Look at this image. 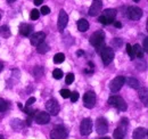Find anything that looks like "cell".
<instances>
[{
    "mask_svg": "<svg viewBox=\"0 0 148 139\" xmlns=\"http://www.w3.org/2000/svg\"><path fill=\"white\" fill-rule=\"evenodd\" d=\"M104 41H105V33L103 31H96L93 32L90 39H89V42L90 45L96 47V49H100L104 47Z\"/></svg>",
    "mask_w": 148,
    "mask_h": 139,
    "instance_id": "6da1fadb",
    "label": "cell"
},
{
    "mask_svg": "<svg viewBox=\"0 0 148 139\" xmlns=\"http://www.w3.org/2000/svg\"><path fill=\"white\" fill-rule=\"evenodd\" d=\"M108 104L113 106V107H115V108H117L120 112H125L127 108H128V105L125 103V100L120 96H112V97H110L108 98Z\"/></svg>",
    "mask_w": 148,
    "mask_h": 139,
    "instance_id": "7a4b0ae2",
    "label": "cell"
},
{
    "mask_svg": "<svg viewBox=\"0 0 148 139\" xmlns=\"http://www.w3.org/2000/svg\"><path fill=\"white\" fill-rule=\"evenodd\" d=\"M100 56H101V61H103L104 65H110L113 62V59H114V50H113V48L104 46L100 49Z\"/></svg>",
    "mask_w": 148,
    "mask_h": 139,
    "instance_id": "3957f363",
    "label": "cell"
},
{
    "mask_svg": "<svg viewBox=\"0 0 148 139\" xmlns=\"http://www.w3.org/2000/svg\"><path fill=\"white\" fill-rule=\"evenodd\" d=\"M124 83H125V78L122 76V75H119V76L114 78L111 81L110 89H111L112 92H117V91H120L122 89V87L124 86Z\"/></svg>",
    "mask_w": 148,
    "mask_h": 139,
    "instance_id": "277c9868",
    "label": "cell"
},
{
    "mask_svg": "<svg viewBox=\"0 0 148 139\" xmlns=\"http://www.w3.org/2000/svg\"><path fill=\"white\" fill-rule=\"evenodd\" d=\"M67 130L65 127L63 125H56L54 128V130L51 131L50 138L51 139H66L67 137Z\"/></svg>",
    "mask_w": 148,
    "mask_h": 139,
    "instance_id": "5b68a950",
    "label": "cell"
},
{
    "mask_svg": "<svg viewBox=\"0 0 148 139\" xmlns=\"http://www.w3.org/2000/svg\"><path fill=\"white\" fill-rule=\"evenodd\" d=\"M92 131V121L91 119H83L80 125V132L82 136H88Z\"/></svg>",
    "mask_w": 148,
    "mask_h": 139,
    "instance_id": "8992f818",
    "label": "cell"
},
{
    "mask_svg": "<svg viewBox=\"0 0 148 139\" xmlns=\"http://www.w3.org/2000/svg\"><path fill=\"white\" fill-rule=\"evenodd\" d=\"M83 105L87 108H93L96 105V94L93 91H87L83 96Z\"/></svg>",
    "mask_w": 148,
    "mask_h": 139,
    "instance_id": "52a82bcc",
    "label": "cell"
},
{
    "mask_svg": "<svg viewBox=\"0 0 148 139\" xmlns=\"http://www.w3.org/2000/svg\"><path fill=\"white\" fill-rule=\"evenodd\" d=\"M143 9H140L137 6H131L128 8V17L132 21H138L143 17Z\"/></svg>",
    "mask_w": 148,
    "mask_h": 139,
    "instance_id": "ba28073f",
    "label": "cell"
},
{
    "mask_svg": "<svg viewBox=\"0 0 148 139\" xmlns=\"http://www.w3.org/2000/svg\"><path fill=\"white\" fill-rule=\"evenodd\" d=\"M96 130H97V132L99 135L107 133V131H108V124H107L106 119H104V118L97 119V121H96Z\"/></svg>",
    "mask_w": 148,
    "mask_h": 139,
    "instance_id": "9c48e42d",
    "label": "cell"
},
{
    "mask_svg": "<svg viewBox=\"0 0 148 139\" xmlns=\"http://www.w3.org/2000/svg\"><path fill=\"white\" fill-rule=\"evenodd\" d=\"M46 108L49 112V114H51V115H57L59 113V109H60L59 104L56 99H49L46 103Z\"/></svg>",
    "mask_w": 148,
    "mask_h": 139,
    "instance_id": "30bf717a",
    "label": "cell"
},
{
    "mask_svg": "<svg viewBox=\"0 0 148 139\" xmlns=\"http://www.w3.org/2000/svg\"><path fill=\"white\" fill-rule=\"evenodd\" d=\"M67 22H69V16L66 14V12L64 9H62L59 12V15H58V23H57V26H58V30L62 32L66 25H67Z\"/></svg>",
    "mask_w": 148,
    "mask_h": 139,
    "instance_id": "8fae6325",
    "label": "cell"
},
{
    "mask_svg": "<svg viewBox=\"0 0 148 139\" xmlns=\"http://www.w3.org/2000/svg\"><path fill=\"white\" fill-rule=\"evenodd\" d=\"M101 8H103V1L101 0H93L90 8H89V15L92 17L97 16L101 12Z\"/></svg>",
    "mask_w": 148,
    "mask_h": 139,
    "instance_id": "7c38bea8",
    "label": "cell"
},
{
    "mask_svg": "<svg viewBox=\"0 0 148 139\" xmlns=\"http://www.w3.org/2000/svg\"><path fill=\"white\" fill-rule=\"evenodd\" d=\"M45 39H46V33H45V32H37V33L31 35L30 41H31V45H32V46L38 47L40 43L45 42Z\"/></svg>",
    "mask_w": 148,
    "mask_h": 139,
    "instance_id": "4fadbf2b",
    "label": "cell"
},
{
    "mask_svg": "<svg viewBox=\"0 0 148 139\" xmlns=\"http://www.w3.org/2000/svg\"><path fill=\"white\" fill-rule=\"evenodd\" d=\"M50 121V114L47 112H39L36 115V122L38 124H47Z\"/></svg>",
    "mask_w": 148,
    "mask_h": 139,
    "instance_id": "5bb4252c",
    "label": "cell"
},
{
    "mask_svg": "<svg viewBox=\"0 0 148 139\" xmlns=\"http://www.w3.org/2000/svg\"><path fill=\"white\" fill-rule=\"evenodd\" d=\"M33 32V26L31 24H27V23H22L19 25V33L24 36H27V35H31V33Z\"/></svg>",
    "mask_w": 148,
    "mask_h": 139,
    "instance_id": "9a60e30c",
    "label": "cell"
},
{
    "mask_svg": "<svg viewBox=\"0 0 148 139\" xmlns=\"http://www.w3.org/2000/svg\"><path fill=\"white\" fill-rule=\"evenodd\" d=\"M125 133H127L125 127H123L122 124H120V125L115 129V131H114L113 136H114V138L115 139H123L124 138V136H125Z\"/></svg>",
    "mask_w": 148,
    "mask_h": 139,
    "instance_id": "2e32d148",
    "label": "cell"
},
{
    "mask_svg": "<svg viewBox=\"0 0 148 139\" xmlns=\"http://www.w3.org/2000/svg\"><path fill=\"white\" fill-rule=\"evenodd\" d=\"M146 136H147V130L145 128H137L132 133L133 139H144Z\"/></svg>",
    "mask_w": 148,
    "mask_h": 139,
    "instance_id": "e0dca14e",
    "label": "cell"
},
{
    "mask_svg": "<svg viewBox=\"0 0 148 139\" xmlns=\"http://www.w3.org/2000/svg\"><path fill=\"white\" fill-rule=\"evenodd\" d=\"M103 16L105 18H107L111 23H113V21L116 17V9H113V8H108L106 10H104L103 13Z\"/></svg>",
    "mask_w": 148,
    "mask_h": 139,
    "instance_id": "ac0fdd59",
    "label": "cell"
},
{
    "mask_svg": "<svg viewBox=\"0 0 148 139\" xmlns=\"http://www.w3.org/2000/svg\"><path fill=\"white\" fill-rule=\"evenodd\" d=\"M77 29L80 32H86L89 29V22L84 18H81L77 21Z\"/></svg>",
    "mask_w": 148,
    "mask_h": 139,
    "instance_id": "d6986e66",
    "label": "cell"
},
{
    "mask_svg": "<svg viewBox=\"0 0 148 139\" xmlns=\"http://www.w3.org/2000/svg\"><path fill=\"white\" fill-rule=\"evenodd\" d=\"M132 50H133V55L134 57L137 58H143L144 57V50H143V47L138 43H136L133 47H132Z\"/></svg>",
    "mask_w": 148,
    "mask_h": 139,
    "instance_id": "ffe728a7",
    "label": "cell"
},
{
    "mask_svg": "<svg viewBox=\"0 0 148 139\" xmlns=\"http://www.w3.org/2000/svg\"><path fill=\"white\" fill-rule=\"evenodd\" d=\"M139 97H140V100L144 103V105H145V106H147L148 94H147V89H146V88H143V89H140V90H139Z\"/></svg>",
    "mask_w": 148,
    "mask_h": 139,
    "instance_id": "44dd1931",
    "label": "cell"
},
{
    "mask_svg": "<svg viewBox=\"0 0 148 139\" xmlns=\"http://www.w3.org/2000/svg\"><path fill=\"white\" fill-rule=\"evenodd\" d=\"M125 81L128 82L129 87L133 88V89H138V88L140 87V82L136 78H128V79H125Z\"/></svg>",
    "mask_w": 148,
    "mask_h": 139,
    "instance_id": "7402d4cb",
    "label": "cell"
},
{
    "mask_svg": "<svg viewBox=\"0 0 148 139\" xmlns=\"http://www.w3.org/2000/svg\"><path fill=\"white\" fill-rule=\"evenodd\" d=\"M10 124H12V128H13V129H15V130H17V131H19V130L22 129V127L24 125V123L21 121L19 119H14Z\"/></svg>",
    "mask_w": 148,
    "mask_h": 139,
    "instance_id": "603a6c76",
    "label": "cell"
},
{
    "mask_svg": "<svg viewBox=\"0 0 148 139\" xmlns=\"http://www.w3.org/2000/svg\"><path fill=\"white\" fill-rule=\"evenodd\" d=\"M0 35H1L2 38H8V36H10V30H9V28H8L7 25L0 26Z\"/></svg>",
    "mask_w": 148,
    "mask_h": 139,
    "instance_id": "cb8c5ba5",
    "label": "cell"
},
{
    "mask_svg": "<svg viewBox=\"0 0 148 139\" xmlns=\"http://www.w3.org/2000/svg\"><path fill=\"white\" fill-rule=\"evenodd\" d=\"M48 50H49V46H48L47 43H45V42L40 43L37 48V52H39V54H46Z\"/></svg>",
    "mask_w": 148,
    "mask_h": 139,
    "instance_id": "d4e9b609",
    "label": "cell"
},
{
    "mask_svg": "<svg viewBox=\"0 0 148 139\" xmlns=\"http://www.w3.org/2000/svg\"><path fill=\"white\" fill-rule=\"evenodd\" d=\"M64 59H65V55L63 52H58V54H56L55 57H54V63L55 64H60V63L64 62Z\"/></svg>",
    "mask_w": 148,
    "mask_h": 139,
    "instance_id": "484cf974",
    "label": "cell"
},
{
    "mask_svg": "<svg viewBox=\"0 0 148 139\" xmlns=\"http://www.w3.org/2000/svg\"><path fill=\"white\" fill-rule=\"evenodd\" d=\"M53 75H54V78L56 80H60L63 78V71L60 69H55L54 72H53Z\"/></svg>",
    "mask_w": 148,
    "mask_h": 139,
    "instance_id": "4316f807",
    "label": "cell"
},
{
    "mask_svg": "<svg viewBox=\"0 0 148 139\" xmlns=\"http://www.w3.org/2000/svg\"><path fill=\"white\" fill-rule=\"evenodd\" d=\"M73 81H74V74L73 73H69L66 75V78H65L66 85H71V83H73Z\"/></svg>",
    "mask_w": 148,
    "mask_h": 139,
    "instance_id": "83f0119b",
    "label": "cell"
},
{
    "mask_svg": "<svg viewBox=\"0 0 148 139\" xmlns=\"http://www.w3.org/2000/svg\"><path fill=\"white\" fill-rule=\"evenodd\" d=\"M59 94H60V96H62L63 98H70V95H71V91H70L69 89H62Z\"/></svg>",
    "mask_w": 148,
    "mask_h": 139,
    "instance_id": "f1b7e54d",
    "label": "cell"
},
{
    "mask_svg": "<svg viewBox=\"0 0 148 139\" xmlns=\"http://www.w3.org/2000/svg\"><path fill=\"white\" fill-rule=\"evenodd\" d=\"M40 16V12L38 10V9H33V10H31V14H30V17L32 18V19H38Z\"/></svg>",
    "mask_w": 148,
    "mask_h": 139,
    "instance_id": "f546056e",
    "label": "cell"
},
{
    "mask_svg": "<svg viewBox=\"0 0 148 139\" xmlns=\"http://www.w3.org/2000/svg\"><path fill=\"white\" fill-rule=\"evenodd\" d=\"M8 105L6 103V100H3L2 98H0V112H5L7 109Z\"/></svg>",
    "mask_w": 148,
    "mask_h": 139,
    "instance_id": "4dcf8cb0",
    "label": "cell"
},
{
    "mask_svg": "<svg viewBox=\"0 0 148 139\" xmlns=\"http://www.w3.org/2000/svg\"><path fill=\"white\" fill-rule=\"evenodd\" d=\"M70 98H71V102H72V103H75V102L79 99V92H76V91H73V92H71V95H70Z\"/></svg>",
    "mask_w": 148,
    "mask_h": 139,
    "instance_id": "1f68e13d",
    "label": "cell"
},
{
    "mask_svg": "<svg viewBox=\"0 0 148 139\" xmlns=\"http://www.w3.org/2000/svg\"><path fill=\"white\" fill-rule=\"evenodd\" d=\"M127 52L129 54L130 58L133 59V58H134V55H133V50H132V46H131L130 43H127Z\"/></svg>",
    "mask_w": 148,
    "mask_h": 139,
    "instance_id": "d6a6232c",
    "label": "cell"
},
{
    "mask_svg": "<svg viewBox=\"0 0 148 139\" xmlns=\"http://www.w3.org/2000/svg\"><path fill=\"white\" fill-rule=\"evenodd\" d=\"M98 21H99V23H101V24H104V25H108V24H111V22H110L107 18L104 17L103 15L98 17Z\"/></svg>",
    "mask_w": 148,
    "mask_h": 139,
    "instance_id": "836d02e7",
    "label": "cell"
},
{
    "mask_svg": "<svg viewBox=\"0 0 148 139\" xmlns=\"http://www.w3.org/2000/svg\"><path fill=\"white\" fill-rule=\"evenodd\" d=\"M40 13H42V15H48V14L50 13V9H49V7H48V6H42V7H41Z\"/></svg>",
    "mask_w": 148,
    "mask_h": 139,
    "instance_id": "e575fe53",
    "label": "cell"
},
{
    "mask_svg": "<svg viewBox=\"0 0 148 139\" xmlns=\"http://www.w3.org/2000/svg\"><path fill=\"white\" fill-rule=\"evenodd\" d=\"M114 46H115V48H119L121 45H122V40L121 39H119V38H116L115 40H113V42H112Z\"/></svg>",
    "mask_w": 148,
    "mask_h": 139,
    "instance_id": "d590c367",
    "label": "cell"
},
{
    "mask_svg": "<svg viewBox=\"0 0 148 139\" xmlns=\"http://www.w3.org/2000/svg\"><path fill=\"white\" fill-rule=\"evenodd\" d=\"M36 103V97H31V98H29L27 99V102H26V106H31L32 104H34Z\"/></svg>",
    "mask_w": 148,
    "mask_h": 139,
    "instance_id": "8d00e7d4",
    "label": "cell"
},
{
    "mask_svg": "<svg viewBox=\"0 0 148 139\" xmlns=\"http://www.w3.org/2000/svg\"><path fill=\"white\" fill-rule=\"evenodd\" d=\"M148 39L147 38H145V39H144V49H143V50H144V52H148Z\"/></svg>",
    "mask_w": 148,
    "mask_h": 139,
    "instance_id": "74e56055",
    "label": "cell"
},
{
    "mask_svg": "<svg viewBox=\"0 0 148 139\" xmlns=\"http://www.w3.org/2000/svg\"><path fill=\"white\" fill-rule=\"evenodd\" d=\"M43 2V0H34V3L37 5V6H39V5H41Z\"/></svg>",
    "mask_w": 148,
    "mask_h": 139,
    "instance_id": "f35d334b",
    "label": "cell"
},
{
    "mask_svg": "<svg viewBox=\"0 0 148 139\" xmlns=\"http://www.w3.org/2000/svg\"><path fill=\"white\" fill-rule=\"evenodd\" d=\"M115 26L119 28V29H121V28H122V24H121L120 22H115Z\"/></svg>",
    "mask_w": 148,
    "mask_h": 139,
    "instance_id": "ab89813d",
    "label": "cell"
},
{
    "mask_svg": "<svg viewBox=\"0 0 148 139\" xmlns=\"http://www.w3.org/2000/svg\"><path fill=\"white\" fill-rule=\"evenodd\" d=\"M76 55L80 57V56H82V55H83V52H82V50H77V52H76Z\"/></svg>",
    "mask_w": 148,
    "mask_h": 139,
    "instance_id": "60d3db41",
    "label": "cell"
},
{
    "mask_svg": "<svg viewBox=\"0 0 148 139\" xmlns=\"http://www.w3.org/2000/svg\"><path fill=\"white\" fill-rule=\"evenodd\" d=\"M2 69H3V65H2V63H0V72L2 71Z\"/></svg>",
    "mask_w": 148,
    "mask_h": 139,
    "instance_id": "b9f144b4",
    "label": "cell"
},
{
    "mask_svg": "<svg viewBox=\"0 0 148 139\" xmlns=\"http://www.w3.org/2000/svg\"><path fill=\"white\" fill-rule=\"evenodd\" d=\"M7 1H8V2H10V3H12V2H14V1H15V0H7Z\"/></svg>",
    "mask_w": 148,
    "mask_h": 139,
    "instance_id": "7bdbcfd3",
    "label": "cell"
},
{
    "mask_svg": "<svg viewBox=\"0 0 148 139\" xmlns=\"http://www.w3.org/2000/svg\"><path fill=\"white\" fill-rule=\"evenodd\" d=\"M101 139H111V138H110V137H103Z\"/></svg>",
    "mask_w": 148,
    "mask_h": 139,
    "instance_id": "ee69618b",
    "label": "cell"
},
{
    "mask_svg": "<svg viewBox=\"0 0 148 139\" xmlns=\"http://www.w3.org/2000/svg\"><path fill=\"white\" fill-rule=\"evenodd\" d=\"M0 139H5V138H3V136H2V135H0Z\"/></svg>",
    "mask_w": 148,
    "mask_h": 139,
    "instance_id": "f6af8a7d",
    "label": "cell"
},
{
    "mask_svg": "<svg viewBox=\"0 0 148 139\" xmlns=\"http://www.w3.org/2000/svg\"><path fill=\"white\" fill-rule=\"evenodd\" d=\"M134 1H136V2H139V1H140V0H134Z\"/></svg>",
    "mask_w": 148,
    "mask_h": 139,
    "instance_id": "bcb514c9",
    "label": "cell"
},
{
    "mask_svg": "<svg viewBox=\"0 0 148 139\" xmlns=\"http://www.w3.org/2000/svg\"><path fill=\"white\" fill-rule=\"evenodd\" d=\"M0 18H1V15H0Z\"/></svg>",
    "mask_w": 148,
    "mask_h": 139,
    "instance_id": "7dc6e473",
    "label": "cell"
}]
</instances>
